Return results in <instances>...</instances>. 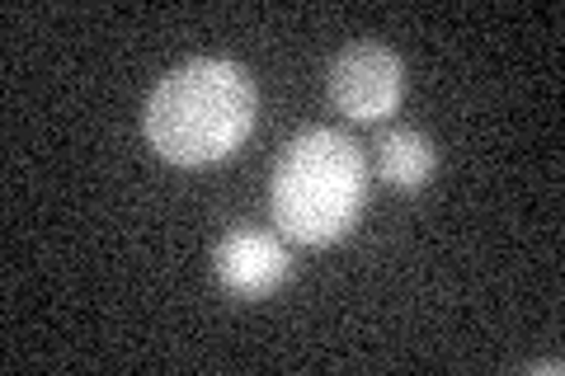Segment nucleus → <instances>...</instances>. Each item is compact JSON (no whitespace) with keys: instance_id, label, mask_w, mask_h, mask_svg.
Returning a JSON list of instances; mask_svg holds the SVG:
<instances>
[{"instance_id":"nucleus-1","label":"nucleus","mask_w":565,"mask_h":376,"mask_svg":"<svg viewBox=\"0 0 565 376\" xmlns=\"http://www.w3.org/2000/svg\"><path fill=\"white\" fill-rule=\"evenodd\" d=\"M255 80L250 71L222 57H199L174 66L151 89L141 128L151 151L170 165H212L226 160L255 128Z\"/></svg>"},{"instance_id":"nucleus-5","label":"nucleus","mask_w":565,"mask_h":376,"mask_svg":"<svg viewBox=\"0 0 565 376\" xmlns=\"http://www.w3.org/2000/svg\"><path fill=\"white\" fill-rule=\"evenodd\" d=\"M438 165V151H434V141L415 132V128H386L377 137V170L386 184H396V189H419L424 179L434 174Z\"/></svg>"},{"instance_id":"nucleus-3","label":"nucleus","mask_w":565,"mask_h":376,"mask_svg":"<svg viewBox=\"0 0 565 376\" xmlns=\"http://www.w3.org/2000/svg\"><path fill=\"white\" fill-rule=\"evenodd\" d=\"M405 95V66L382 43H349L330 62V99L353 122H382Z\"/></svg>"},{"instance_id":"nucleus-2","label":"nucleus","mask_w":565,"mask_h":376,"mask_svg":"<svg viewBox=\"0 0 565 376\" xmlns=\"http://www.w3.org/2000/svg\"><path fill=\"white\" fill-rule=\"evenodd\" d=\"M367 198L363 151L334 128H307L274 165V222L302 245H330L359 222Z\"/></svg>"},{"instance_id":"nucleus-4","label":"nucleus","mask_w":565,"mask_h":376,"mask_svg":"<svg viewBox=\"0 0 565 376\" xmlns=\"http://www.w3.org/2000/svg\"><path fill=\"white\" fill-rule=\"evenodd\" d=\"M212 268H217L226 292L255 301V297H269L274 288H282V282L292 278V255L282 249L278 236H269V230L236 226L217 240V249H212Z\"/></svg>"}]
</instances>
